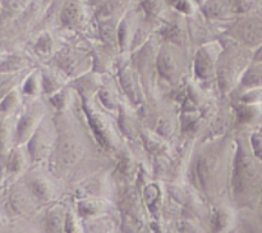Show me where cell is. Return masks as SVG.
Masks as SVG:
<instances>
[{"mask_svg":"<svg viewBox=\"0 0 262 233\" xmlns=\"http://www.w3.org/2000/svg\"><path fill=\"white\" fill-rule=\"evenodd\" d=\"M262 164L252 153L239 146L233 169V194L243 202L262 199Z\"/></svg>","mask_w":262,"mask_h":233,"instance_id":"obj_1","label":"cell"},{"mask_svg":"<svg viewBox=\"0 0 262 233\" xmlns=\"http://www.w3.org/2000/svg\"><path fill=\"white\" fill-rule=\"evenodd\" d=\"M45 118V108L38 100H32L22 108L15 122V145H26Z\"/></svg>","mask_w":262,"mask_h":233,"instance_id":"obj_2","label":"cell"},{"mask_svg":"<svg viewBox=\"0 0 262 233\" xmlns=\"http://www.w3.org/2000/svg\"><path fill=\"white\" fill-rule=\"evenodd\" d=\"M37 200L33 197L23 179L9 184L5 195V210L17 217H27L35 209Z\"/></svg>","mask_w":262,"mask_h":233,"instance_id":"obj_3","label":"cell"},{"mask_svg":"<svg viewBox=\"0 0 262 233\" xmlns=\"http://www.w3.org/2000/svg\"><path fill=\"white\" fill-rule=\"evenodd\" d=\"M31 161L30 155L26 145H15L10 151L9 156L5 163L4 171L0 176V184H12L23 178L30 169Z\"/></svg>","mask_w":262,"mask_h":233,"instance_id":"obj_4","label":"cell"},{"mask_svg":"<svg viewBox=\"0 0 262 233\" xmlns=\"http://www.w3.org/2000/svg\"><path fill=\"white\" fill-rule=\"evenodd\" d=\"M50 125V122L43 118L41 124L26 143L28 155H30L32 163H38V161L43 160L50 154L51 147L54 145V132Z\"/></svg>","mask_w":262,"mask_h":233,"instance_id":"obj_5","label":"cell"},{"mask_svg":"<svg viewBox=\"0 0 262 233\" xmlns=\"http://www.w3.org/2000/svg\"><path fill=\"white\" fill-rule=\"evenodd\" d=\"M22 179L31 191V194L33 195V197L37 200V202L49 201L53 197V184L46 178L45 174H42L37 169H28V172L23 176Z\"/></svg>","mask_w":262,"mask_h":233,"instance_id":"obj_6","label":"cell"},{"mask_svg":"<svg viewBox=\"0 0 262 233\" xmlns=\"http://www.w3.org/2000/svg\"><path fill=\"white\" fill-rule=\"evenodd\" d=\"M18 115V114H17ZM17 115L0 117V176L12 149L15 146V122Z\"/></svg>","mask_w":262,"mask_h":233,"instance_id":"obj_7","label":"cell"},{"mask_svg":"<svg viewBox=\"0 0 262 233\" xmlns=\"http://www.w3.org/2000/svg\"><path fill=\"white\" fill-rule=\"evenodd\" d=\"M235 36L248 45H262V15L252 14L243 18L234 28Z\"/></svg>","mask_w":262,"mask_h":233,"instance_id":"obj_8","label":"cell"},{"mask_svg":"<svg viewBox=\"0 0 262 233\" xmlns=\"http://www.w3.org/2000/svg\"><path fill=\"white\" fill-rule=\"evenodd\" d=\"M31 66V59L22 53L8 51L0 63V73H22L27 72Z\"/></svg>","mask_w":262,"mask_h":233,"instance_id":"obj_9","label":"cell"},{"mask_svg":"<svg viewBox=\"0 0 262 233\" xmlns=\"http://www.w3.org/2000/svg\"><path fill=\"white\" fill-rule=\"evenodd\" d=\"M58 154L64 165H72L81 155V143L76 137L64 138L61 143H59Z\"/></svg>","mask_w":262,"mask_h":233,"instance_id":"obj_10","label":"cell"},{"mask_svg":"<svg viewBox=\"0 0 262 233\" xmlns=\"http://www.w3.org/2000/svg\"><path fill=\"white\" fill-rule=\"evenodd\" d=\"M41 89H42V77H41V72H38L37 69L28 72L19 86L23 99L27 97V99L35 100Z\"/></svg>","mask_w":262,"mask_h":233,"instance_id":"obj_11","label":"cell"},{"mask_svg":"<svg viewBox=\"0 0 262 233\" xmlns=\"http://www.w3.org/2000/svg\"><path fill=\"white\" fill-rule=\"evenodd\" d=\"M83 7L77 0H68L64 4L63 9L60 13V20L64 26H76L79 25L83 19Z\"/></svg>","mask_w":262,"mask_h":233,"instance_id":"obj_12","label":"cell"},{"mask_svg":"<svg viewBox=\"0 0 262 233\" xmlns=\"http://www.w3.org/2000/svg\"><path fill=\"white\" fill-rule=\"evenodd\" d=\"M242 87L246 90L262 89V60H255L242 76Z\"/></svg>","mask_w":262,"mask_h":233,"instance_id":"obj_13","label":"cell"},{"mask_svg":"<svg viewBox=\"0 0 262 233\" xmlns=\"http://www.w3.org/2000/svg\"><path fill=\"white\" fill-rule=\"evenodd\" d=\"M26 72L22 73H0V100L13 90L19 89Z\"/></svg>","mask_w":262,"mask_h":233,"instance_id":"obj_14","label":"cell"},{"mask_svg":"<svg viewBox=\"0 0 262 233\" xmlns=\"http://www.w3.org/2000/svg\"><path fill=\"white\" fill-rule=\"evenodd\" d=\"M212 46H207V48H204L199 53V56H197V60H196V71L197 74L201 77H209L210 73L212 72V68L210 64L207 63H214L212 60Z\"/></svg>","mask_w":262,"mask_h":233,"instance_id":"obj_15","label":"cell"},{"mask_svg":"<svg viewBox=\"0 0 262 233\" xmlns=\"http://www.w3.org/2000/svg\"><path fill=\"white\" fill-rule=\"evenodd\" d=\"M64 222L58 211L51 210L45 218V233H64Z\"/></svg>","mask_w":262,"mask_h":233,"instance_id":"obj_16","label":"cell"},{"mask_svg":"<svg viewBox=\"0 0 262 233\" xmlns=\"http://www.w3.org/2000/svg\"><path fill=\"white\" fill-rule=\"evenodd\" d=\"M233 222L232 213L227 209H220L214 215V230L215 233H225L230 228Z\"/></svg>","mask_w":262,"mask_h":233,"instance_id":"obj_17","label":"cell"},{"mask_svg":"<svg viewBox=\"0 0 262 233\" xmlns=\"http://www.w3.org/2000/svg\"><path fill=\"white\" fill-rule=\"evenodd\" d=\"M51 46H53V43H51V36H49V33L43 32L40 37L37 38V41L33 45V49H35L36 53L42 54V55H46L51 51Z\"/></svg>","mask_w":262,"mask_h":233,"instance_id":"obj_18","label":"cell"},{"mask_svg":"<svg viewBox=\"0 0 262 233\" xmlns=\"http://www.w3.org/2000/svg\"><path fill=\"white\" fill-rule=\"evenodd\" d=\"M250 143L252 155L262 164V133L253 132L251 136Z\"/></svg>","mask_w":262,"mask_h":233,"instance_id":"obj_19","label":"cell"},{"mask_svg":"<svg viewBox=\"0 0 262 233\" xmlns=\"http://www.w3.org/2000/svg\"><path fill=\"white\" fill-rule=\"evenodd\" d=\"M64 233H79L78 225L72 214H67L66 222H64Z\"/></svg>","mask_w":262,"mask_h":233,"instance_id":"obj_20","label":"cell"},{"mask_svg":"<svg viewBox=\"0 0 262 233\" xmlns=\"http://www.w3.org/2000/svg\"><path fill=\"white\" fill-rule=\"evenodd\" d=\"M171 4L179 10V12L183 13H188L191 10L192 5L188 0H171Z\"/></svg>","mask_w":262,"mask_h":233,"instance_id":"obj_21","label":"cell"},{"mask_svg":"<svg viewBox=\"0 0 262 233\" xmlns=\"http://www.w3.org/2000/svg\"><path fill=\"white\" fill-rule=\"evenodd\" d=\"M4 214H5V206L0 204V225L4 223Z\"/></svg>","mask_w":262,"mask_h":233,"instance_id":"obj_22","label":"cell"},{"mask_svg":"<svg viewBox=\"0 0 262 233\" xmlns=\"http://www.w3.org/2000/svg\"><path fill=\"white\" fill-rule=\"evenodd\" d=\"M255 60H262V45L260 46V49H258L257 54L255 55Z\"/></svg>","mask_w":262,"mask_h":233,"instance_id":"obj_23","label":"cell"},{"mask_svg":"<svg viewBox=\"0 0 262 233\" xmlns=\"http://www.w3.org/2000/svg\"><path fill=\"white\" fill-rule=\"evenodd\" d=\"M248 233H262V230H257L255 229V228H251V229L248 230Z\"/></svg>","mask_w":262,"mask_h":233,"instance_id":"obj_24","label":"cell"},{"mask_svg":"<svg viewBox=\"0 0 262 233\" xmlns=\"http://www.w3.org/2000/svg\"><path fill=\"white\" fill-rule=\"evenodd\" d=\"M3 58H4V54H0V63H2Z\"/></svg>","mask_w":262,"mask_h":233,"instance_id":"obj_25","label":"cell"}]
</instances>
